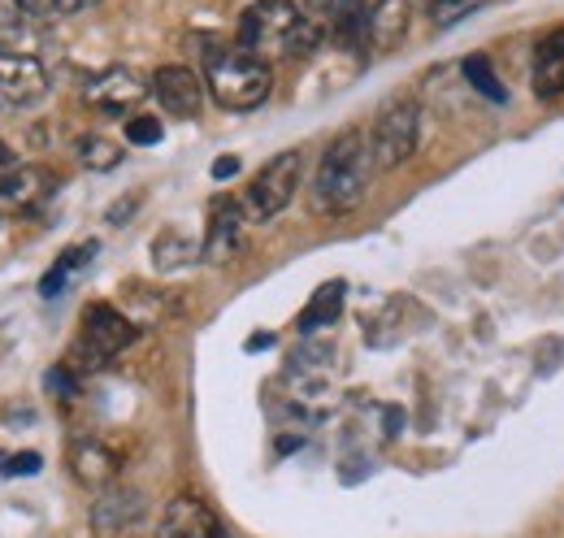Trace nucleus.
<instances>
[{"label":"nucleus","mask_w":564,"mask_h":538,"mask_svg":"<svg viewBox=\"0 0 564 538\" xmlns=\"http://www.w3.org/2000/svg\"><path fill=\"white\" fill-rule=\"evenodd\" d=\"M152 261L161 269H178V266H187V261H196V244L183 235V230H161L156 239H152Z\"/></svg>","instance_id":"412c9836"},{"label":"nucleus","mask_w":564,"mask_h":538,"mask_svg":"<svg viewBox=\"0 0 564 538\" xmlns=\"http://www.w3.org/2000/svg\"><path fill=\"white\" fill-rule=\"evenodd\" d=\"M243 230H248V208L235 201H217L209 213V235H205V257L213 266L230 261L243 244Z\"/></svg>","instance_id":"dca6fc26"},{"label":"nucleus","mask_w":564,"mask_h":538,"mask_svg":"<svg viewBox=\"0 0 564 538\" xmlns=\"http://www.w3.org/2000/svg\"><path fill=\"white\" fill-rule=\"evenodd\" d=\"M152 96H156V105L170 114V118H196L200 114V105H205V83H200V74L187 66H161L152 74Z\"/></svg>","instance_id":"f8f14e48"},{"label":"nucleus","mask_w":564,"mask_h":538,"mask_svg":"<svg viewBox=\"0 0 564 538\" xmlns=\"http://www.w3.org/2000/svg\"><path fill=\"white\" fill-rule=\"evenodd\" d=\"M465 78H469V87L478 92V96H487L491 105H503L508 100V92H503V83L495 78V69H491V62L482 57V53H474V57H465Z\"/></svg>","instance_id":"4be33fe9"},{"label":"nucleus","mask_w":564,"mask_h":538,"mask_svg":"<svg viewBox=\"0 0 564 538\" xmlns=\"http://www.w3.org/2000/svg\"><path fill=\"white\" fill-rule=\"evenodd\" d=\"M534 96L539 100H561L564 96V26L552 31L534 53Z\"/></svg>","instance_id":"f3484780"},{"label":"nucleus","mask_w":564,"mask_h":538,"mask_svg":"<svg viewBox=\"0 0 564 538\" xmlns=\"http://www.w3.org/2000/svg\"><path fill=\"white\" fill-rule=\"evenodd\" d=\"M35 470H40V456L35 452H18V456H4L0 461V473H9V477H31Z\"/></svg>","instance_id":"a878e982"},{"label":"nucleus","mask_w":564,"mask_h":538,"mask_svg":"<svg viewBox=\"0 0 564 538\" xmlns=\"http://www.w3.org/2000/svg\"><path fill=\"white\" fill-rule=\"evenodd\" d=\"M26 26H31V9L22 0H0V53H13Z\"/></svg>","instance_id":"5701e85b"},{"label":"nucleus","mask_w":564,"mask_h":538,"mask_svg":"<svg viewBox=\"0 0 564 538\" xmlns=\"http://www.w3.org/2000/svg\"><path fill=\"white\" fill-rule=\"evenodd\" d=\"M322 44L313 22L295 0H252L239 13V49L261 57V62H286V57H308Z\"/></svg>","instance_id":"f03ea898"},{"label":"nucleus","mask_w":564,"mask_h":538,"mask_svg":"<svg viewBox=\"0 0 564 538\" xmlns=\"http://www.w3.org/2000/svg\"><path fill=\"white\" fill-rule=\"evenodd\" d=\"M295 192H300V152L286 148V152L270 157L257 170V179L243 192V208H248L252 222H270V217H279L282 208L295 201Z\"/></svg>","instance_id":"39448f33"},{"label":"nucleus","mask_w":564,"mask_h":538,"mask_svg":"<svg viewBox=\"0 0 564 538\" xmlns=\"http://www.w3.org/2000/svg\"><path fill=\"white\" fill-rule=\"evenodd\" d=\"M417 134H422V105L413 96H391L369 127V152L378 170H395L417 152Z\"/></svg>","instance_id":"20e7f679"},{"label":"nucleus","mask_w":564,"mask_h":538,"mask_svg":"<svg viewBox=\"0 0 564 538\" xmlns=\"http://www.w3.org/2000/svg\"><path fill=\"white\" fill-rule=\"evenodd\" d=\"M373 170L378 165H373V152H369V131L348 127V131H339L326 143V152H322V161L313 170L308 201H313L317 213H326V217L348 213V208H356V204L365 201Z\"/></svg>","instance_id":"f257e3e1"},{"label":"nucleus","mask_w":564,"mask_h":538,"mask_svg":"<svg viewBox=\"0 0 564 538\" xmlns=\"http://www.w3.org/2000/svg\"><path fill=\"white\" fill-rule=\"evenodd\" d=\"M161 134H165V127L156 122V118H131L127 122V143H135V148H152V143H161Z\"/></svg>","instance_id":"393cba45"},{"label":"nucleus","mask_w":564,"mask_h":538,"mask_svg":"<svg viewBox=\"0 0 564 538\" xmlns=\"http://www.w3.org/2000/svg\"><path fill=\"white\" fill-rule=\"evenodd\" d=\"M135 322L127 313H118L113 304H87L83 309V331H78V356L87 361V369H100L105 361H113L118 352H127L135 343Z\"/></svg>","instance_id":"423d86ee"},{"label":"nucleus","mask_w":564,"mask_h":538,"mask_svg":"<svg viewBox=\"0 0 564 538\" xmlns=\"http://www.w3.org/2000/svg\"><path fill=\"white\" fill-rule=\"evenodd\" d=\"M156 538H230L221 530V521L213 517V508L196 495H178L165 504Z\"/></svg>","instance_id":"4468645a"},{"label":"nucleus","mask_w":564,"mask_h":538,"mask_svg":"<svg viewBox=\"0 0 564 538\" xmlns=\"http://www.w3.org/2000/svg\"><path fill=\"white\" fill-rule=\"evenodd\" d=\"M148 526V499L135 486H105L91 504V530L100 538H140Z\"/></svg>","instance_id":"0eeeda50"},{"label":"nucleus","mask_w":564,"mask_h":538,"mask_svg":"<svg viewBox=\"0 0 564 538\" xmlns=\"http://www.w3.org/2000/svg\"><path fill=\"white\" fill-rule=\"evenodd\" d=\"M148 92H152V87H148L131 66H109L83 83V100H87L91 109H100V114H127V109L140 105Z\"/></svg>","instance_id":"9b49d317"},{"label":"nucleus","mask_w":564,"mask_h":538,"mask_svg":"<svg viewBox=\"0 0 564 538\" xmlns=\"http://www.w3.org/2000/svg\"><path fill=\"white\" fill-rule=\"evenodd\" d=\"M96 252H100V244H96V239H87V244H74V248H66V252L53 261V269L40 278V295H44V300H57V295L66 291V282H70L74 273L87 266Z\"/></svg>","instance_id":"6ab92c4d"},{"label":"nucleus","mask_w":564,"mask_h":538,"mask_svg":"<svg viewBox=\"0 0 564 538\" xmlns=\"http://www.w3.org/2000/svg\"><path fill=\"white\" fill-rule=\"evenodd\" d=\"M239 174V157H217L213 161V179L221 183V179H235Z\"/></svg>","instance_id":"bb28decb"},{"label":"nucleus","mask_w":564,"mask_h":538,"mask_svg":"<svg viewBox=\"0 0 564 538\" xmlns=\"http://www.w3.org/2000/svg\"><path fill=\"white\" fill-rule=\"evenodd\" d=\"M205 87L221 109L248 114V109H261L270 100L274 74H270V62H261L243 49H213V53H205Z\"/></svg>","instance_id":"7ed1b4c3"},{"label":"nucleus","mask_w":564,"mask_h":538,"mask_svg":"<svg viewBox=\"0 0 564 538\" xmlns=\"http://www.w3.org/2000/svg\"><path fill=\"white\" fill-rule=\"evenodd\" d=\"M53 192H57V174L53 170H44V165H9L0 174V213H13V217L35 213V208H44L53 201Z\"/></svg>","instance_id":"1a4fd4ad"},{"label":"nucleus","mask_w":564,"mask_h":538,"mask_svg":"<svg viewBox=\"0 0 564 538\" xmlns=\"http://www.w3.org/2000/svg\"><path fill=\"white\" fill-rule=\"evenodd\" d=\"M91 4H96V0H62L57 13H83V9H91Z\"/></svg>","instance_id":"c756f323"},{"label":"nucleus","mask_w":564,"mask_h":538,"mask_svg":"<svg viewBox=\"0 0 564 538\" xmlns=\"http://www.w3.org/2000/svg\"><path fill=\"white\" fill-rule=\"evenodd\" d=\"M22 4H26L31 13H40V18H48V13H57V4H62V0H22Z\"/></svg>","instance_id":"c85d7f7f"},{"label":"nucleus","mask_w":564,"mask_h":538,"mask_svg":"<svg viewBox=\"0 0 564 538\" xmlns=\"http://www.w3.org/2000/svg\"><path fill=\"white\" fill-rule=\"evenodd\" d=\"M48 96V69L31 53H0V109H26Z\"/></svg>","instance_id":"6e6552de"},{"label":"nucleus","mask_w":564,"mask_h":538,"mask_svg":"<svg viewBox=\"0 0 564 538\" xmlns=\"http://www.w3.org/2000/svg\"><path fill=\"white\" fill-rule=\"evenodd\" d=\"M261 347H274V335H252V338H248V352H261Z\"/></svg>","instance_id":"7c9ffc66"},{"label":"nucleus","mask_w":564,"mask_h":538,"mask_svg":"<svg viewBox=\"0 0 564 538\" xmlns=\"http://www.w3.org/2000/svg\"><path fill=\"white\" fill-rule=\"evenodd\" d=\"M478 4H482V0H425V9H430V22H434V26H456V22H460V18H469Z\"/></svg>","instance_id":"b1692460"},{"label":"nucleus","mask_w":564,"mask_h":538,"mask_svg":"<svg viewBox=\"0 0 564 538\" xmlns=\"http://www.w3.org/2000/svg\"><path fill=\"white\" fill-rule=\"evenodd\" d=\"M9 165H13V152H9V143L0 139V170H9Z\"/></svg>","instance_id":"2f4dec72"},{"label":"nucleus","mask_w":564,"mask_h":538,"mask_svg":"<svg viewBox=\"0 0 564 538\" xmlns=\"http://www.w3.org/2000/svg\"><path fill=\"white\" fill-rule=\"evenodd\" d=\"M344 282H326V287H317L313 291V300L304 304V313H300V322H295V331L300 335H317V331H330L335 322H339V313H344Z\"/></svg>","instance_id":"a211bd4d"},{"label":"nucleus","mask_w":564,"mask_h":538,"mask_svg":"<svg viewBox=\"0 0 564 538\" xmlns=\"http://www.w3.org/2000/svg\"><path fill=\"white\" fill-rule=\"evenodd\" d=\"M304 18L313 22V31L322 40H339V44H365V18H369V0H304Z\"/></svg>","instance_id":"9d476101"},{"label":"nucleus","mask_w":564,"mask_h":538,"mask_svg":"<svg viewBox=\"0 0 564 538\" xmlns=\"http://www.w3.org/2000/svg\"><path fill=\"white\" fill-rule=\"evenodd\" d=\"M122 157H127L122 143L109 139V134H83V139H78V161H83L87 170H118Z\"/></svg>","instance_id":"aec40b11"},{"label":"nucleus","mask_w":564,"mask_h":538,"mask_svg":"<svg viewBox=\"0 0 564 538\" xmlns=\"http://www.w3.org/2000/svg\"><path fill=\"white\" fill-rule=\"evenodd\" d=\"M140 192H135V196H131V201H122V204H113V208H109V226H118V222H122V217H131V213H135V208H140Z\"/></svg>","instance_id":"cd10ccee"},{"label":"nucleus","mask_w":564,"mask_h":538,"mask_svg":"<svg viewBox=\"0 0 564 538\" xmlns=\"http://www.w3.org/2000/svg\"><path fill=\"white\" fill-rule=\"evenodd\" d=\"M66 456H70L74 477H78L83 486H91V491L113 486V482H118V470H122L118 452H113L105 439H96V434H74Z\"/></svg>","instance_id":"ddd939ff"},{"label":"nucleus","mask_w":564,"mask_h":538,"mask_svg":"<svg viewBox=\"0 0 564 538\" xmlns=\"http://www.w3.org/2000/svg\"><path fill=\"white\" fill-rule=\"evenodd\" d=\"M413 22V0H369V18H365V49L373 53H391Z\"/></svg>","instance_id":"2eb2a0df"}]
</instances>
